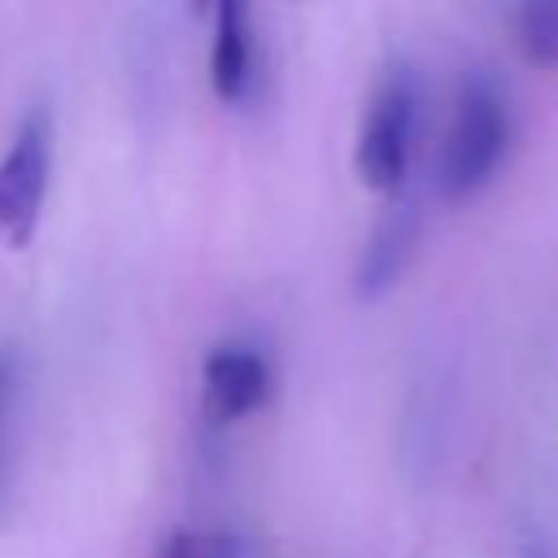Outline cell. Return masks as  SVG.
Here are the masks:
<instances>
[{
	"mask_svg": "<svg viewBox=\"0 0 558 558\" xmlns=\"http://www.w3.org/2000/svg\"><path fill=\"white\" fill-rule=\"evenodd\" d=\"M523 558H549V554H545V549H541V545H532V549H527V554H523Z\"/></svg>",
	"mask_w": 558,
	"mask_h": 558,
	"instance_id": "cell-9",
	"label": "cell"
},
{
	"mask_svg": "<svg viewBox=\"0 0 558 558\" xmlns=\"http://www.w3.org/2000/svg\"><path fill=\"white\" fill-rule=\"evenodd\" d=\"M410 126H414V92L405 78H392L375 100L357 135V174L375 192H397L410 166Z\"/></svg>",
	"mask_w": 558,
	"mask_h": 558,
	"instance_id": "cell-3",
	"label": "cell"
},
{
	"mask_svg": "<svg viewBox=\"0 0 558 558\" xmlns=\"http://www.w3.org/2000/svg\"><path fill=\"white\" fill-rule=\"evenodd\" d=\"M510 140V122H506V105L501 96L475 78L458 92L449 131H445V148H440V192L445 196H471L480 192Z\"/></svg>",
	"mask_w": 558,
	"mask_h": 558,
	"instance_id": "cell-1",
	"label": "cell"
},
{
	"mask_svg": "<svg viewBox=\"0 0 558 558\" xmlns=\"http://www.w3.org/2000/svg\"><path fill=\"white\" fill-rule=\"evenodd\" d=\"M161 558H201V545H196V541H192L187 532H174V536L166 541Z\"/></svg>",
	"mask_w": 558,
	"mask_h": 558,
	"instance_id": "cell-8",
	"label": "cell"
},
{
	"mask_svg": "<svg viewBox=\"0 0 558 558\" xmlns=\"http://www.w3.org/2000/svg\"><path fill=\"white\" fill-rule=\"evenodd\" d=\"M405 244H410V218H388L375 231V240L366 244V257H362V292L366 296H375L379 288H388L401 275Z\"/></svg>",
	"mask_w": 558,
	"mask_h": 558,
	"instance_id": "cell-6",
	"label": "cell"
},
{
	"mask_svg": "<svg viewBox=\"0 0 558 558\" xmlns=\"http://www.w3.org/2000/svg\"><path fill=\"white\" fill-rule=\"evenodd\" d=\"M48 140H52L48 118L35 109L17 126L9 153L0 157V235L17 248L31 240L35 222H39L44 192H48V170H52V144Z\"/></svg>",
	"mask_w": 558,
	"mask_h": 558,
	"instance_id": "cell-2",
	"label": "cell"
},
{
	"mask_svg": "<svg viewBox=\"0 0 558 558\" xmlns=\"http://www.w3.org/2000/svg\"><path fill=\"white\" fill-rule=\"evenodd\" d=\"M519 48L536 65H558V4H527L514 17Z\"/></svg>",
	"mask_w": 558,
	"mask_h": 558,
	"instance_id": "cell-7",
	"label": "cell"
},
{
	"mask_svg": "<svg viewBox=\"0 0 558 558\" xmlns=\"http://www.w3.org/2000/svg\"><path fill=\"white\" fill-rule=\"evenodd\" d=\"M201 384H205V410H209V418L231 423V418L253 414L266 401V392H270V366L248 344H218L205 357Z\"/></svg>",
	"mask_w": 558,
	"mask_h": 558,
	"instance_id": "cell-4",
	"label": "cell"
},
{
	"mask_svg": "<svg viewBox=\"0 0 558 558\" xmlns=\"http://www.w3.org/2000/svg\"><path fill=\"white\" fill-rule=\"evenodd\" d=\"M253 74V39L240 4H218L214 44H209V83L218 100H240Z\"/></svg>",
	"mask_w": 558,
	"mask_h": 558,
	"instance_id": "cell-5",
	"label": "cell"
}]
</instances>
